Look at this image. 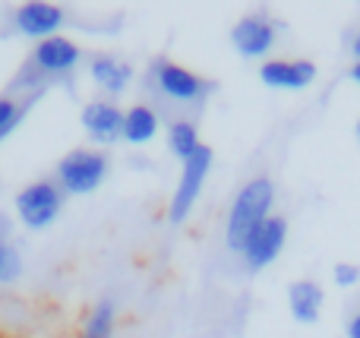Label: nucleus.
<instances>
[{"instance_id": "nucleus-3", "label": "nucleus", "mask_w": 360, "mask_h": 338, "mask_svg": "<svg viewBox=\"0 0 360 338\" xmlns=\"http://www.w3.org/2000/svg\"><path fill=\"white\" fill-rule=\"evenodd\" d=\"M149 89L158 95V98L168 101V105L193 108V105L209 98L212 82L205 79V76L193 73V70L184 67V63L158 57V60L149 63Z\"/></svg>"}, {"instance_id": "nucleus-9", "label": "nucleus", "mask_w": 360, "mask_h": 338, "mask_svg": "<svg viewBox=\"0 0 360 338\" xmlns=\"http://www.w3.org/2000/svg\"><path fill=\"white\" fill-rule=\"evenodd\" d=\"M79 126L95 145L124 143V108L108 98H92L82 105Z\"/></svg>"}, {"instance_id": "nucleus-10", "label": "nucleus", "mask_w": 360, "mask_h": 338, "mask_svg": "<svg viewBox=\"0 0 360 338\" xmlns=\"http://www.w3.org/2000/svg\"><path fill=\"white\" fill-rule=\"evenodd\" d=\"M259 82L269 89H285V92H300L316 82L319 70L313 60L304 57H269L259 63Z\"/></svg>"}, {"instance_id": "nucleus-7", "label": "nucleus", "mask_w": 360, "mask_h": 338, "mask_svg": "<svg viewBox=\"0 0 360 338\" xmlns=\"http://www.w3.org/2000/svg\"><path fill=\"white\" fill-rule=\"evenodd\" d=\"M285 244H288V219L272 215V219L262 221V225L247 238V244H243L240 259H243V266H247V272L269 269V266L281 256Z\"/></svg>"}, {"instance_id": "nucleus-15", "label": "nucleus", "mask_w": 360, "mask_h": 338, "mask_svg": "<svg viewBox=\"0 0 360 338\" xmlns=\"http://www.w3.org/2000/svg\"><path fill=\"white\" fill-rule=\"evenodd\" d=\"M41 98V92H32V95H0V143L22 124V117L32 111V105Z\"/></svg>"}, {"instance_id": "nucleus-21", "label": "nucleus", "mask_w": 360, "mask_h": 338, "mask_svg": "<svg viewBox=\"0 0 360 338\" xmlns=\"http://www.w3.org/2000/svg\"><path fill=\"white\" fill-rule=\"evenodd\" d=\"M348 51H351V57H354V63H357L360 60V29L354 32V38H351V48Z\"/></svg>"}, {"instance_id": "nucleus-14", "label": "nucleus", "mask_w": 360, "mask_h": 338, "mask_svg": "<svg viewBox=\"0 0 360 338\" xmlns=\"http://www.w3.org/2000/svg\"><path fill=\"white\" fill-rule=\"evenodd\" d=\"M162 133V114L152 105L139 101L124 111V143L130 145H149Z\"/></svg>"}, {"instance_id": "nucleus-5", "label": "nucleus", "mask_w": 360, "mask_h": 338, "mask_svg": "<svg viewBox=\"0 0 360 338\" xmlns=\"http://www.w3.org/2000/svg\"><path fill=\"white\" fill-rule=\"evenodd\" d=\"M212 164H215V152L209 145H199L186 162H180V177L174 183V193L168 200V221L171 225H184L193 215L199 196L205 190V181L212 174Z\"/></svg>"}, {"instance_id": "nucleus-22", "label": "nucleus", "mask_w": 360, "mask_h": 338, "mask_svg": "<svg viewBox=\"0 0 360 338\" xmlns=\"http://www.w3.org/2000/svg\"><path fill=\"white\" fill-rule=\"evenodd\" d=\"M348 76H351V79H354V82H357V86H360V60H357V63H354V67H351V70H348Z\"/></svg>"}, {"instance_id": "nucleus-16", "label": "nucleus", "mask_w": 360, "mask_h": 338, "mask_svg": "<svg viewBox=\"0 0 360 338\" xmlns=\"http://www.w3.org/2000/svg\"><path fill=\"white\" fill-rule=\"evenodd\" d=\"M199 133H196V124L186 117H177L168 124V149L171 155L177 158V162H186V158L193 155V152L199 149Z\"/></svg>"}, {"instance_id": "nucleus-4", "label": "nucleus", "mask_w": 360, "mask_h": 338, "mask_svg": "<svg viewBox=\"0 0 360 338\" xmlns=\"http://www.w3.org/2000/svg\"><path fill=\"white\" fill-rule=\"evenodd\" d=\"M111 174V158L101 149H70L57 162L54 181L63 196H89L101 187Z\"/></svg>"}, {"instance_id": "nucleus-13", "label": "nucleus", "mask_w": 360, "mask_h": 338, "mask_svg": "<svg viewBox=\"0 0 360 338\" xmlns=\"http://www.w3.org/2000/svg\"><path fill=\"white\" fill-rule=\"evenodd\" d=\"M89 76H92V82L105 95L117 98V95H124L127 89H130L133 67L127 60H120V57L105 54V51H101V54H92V60H89Z\"/></svg>"}, {"instance_id": "nucleus-20", "label": "nucleus", "mask_w": 360, "mask_h": 338, "mask_svg": "<svg viewBox=\"0 0 360 338\" xmlns=\"http://www.w3.org/2000/svg\"><path fill=\"white\" fill-rule=\"evenodd\" d=\"M345 335L348 338H360V307H354L345 320Z\"/></svg>"}, {"instance_id": "nucleus-18", "label": "nucleus", "mask_w": 360, "mask_h": 338, "mask_svg": "<svg viewBox=\"0 0 360 338\" xmlns=\"http://www.w3.org/2000/svg\"><path fill=\"white\" fill-rule=\"evenodd\" d=\"M22 275V253L10 244L6 234H0V285H10Z\"/></svg>"}, {"instance_id": "nucleus-11", "label": "nucleus", "mask_w": 360, "mask_h": 338, "mask_svg": "<svg viewBox=\"0 0 360 338\" xmlns=\"http://www.w3.org/2000/svg\"><path fill=\"white\" fill-rule=\"evenodd\" d=\"M63 25H67V10L57 4H44V0L22 4V6H16V13H13V29L25 38H35V41L60 35Z\"/></svg>"}, {"instance_id": "nucleus-2", "label": "nucleus", "mask_w": 360, "mask_h": 338, "mask_svg": "<svg viewBox=\"0 0 360 338\" xmlns=\"http://www.w3.org/2000/svg\"><path fill=\"white\" fill-rule=\"evenodd\" d=\"M272 206H275V183L269 177H250L240 190L234 193L228 209V221H224V247L228 253L240 256L247 238L272 219Z\"/></svg>"}, {"instance_id": "nucleus-19", "label": "nucleus", "mask_w": 360, "mask_h": 338, "mask_svg": "<svg viewBox=\"0 0 360 338\" xmlns=\"http://www.w3.org/2000/svg\"><path fill=\"white\" fill-rule=\"evenodd\" d=\"M332 282L338 288H357L360 285V266L357 263H335L332 266Z\"/></svg>"}, {"instance_id": "nucleus-8", "label": "nucleus", "mask_w": 360, "mask_h": 338, "mask_svg": "<svg viewBox=\"0 0 360 338\" xmlns=\"http://www.w3.org/2000/svg\"><path fill=\"white\" fill-rule=\"evenodd\" d=\"M278 41V22L269 19L266 13H247L243 19H237L231 29V44L243 60H259L269 57V51Z\"/></svg>"}, {"instance_id": "nucleus-12", "label": "nucleus", "mask_w": 360, "mask_h": 338, "mask_svg": "<svg viewBox=\"0 0 360 338\" xmlns=\"http://www.w3.org/2000/svg\"><path fill=\"white\" fill-rule=\"evenodd\" d=\"M326 291L316 278H297L288 285V313L294 316V323L300 326H313L323 316Z\"/></svg>"}, {"instance_id": "nucleus-6", "label": "nucleus", "mask_w": 360, "mask_h": 338, "mask_svg": "<svg viewBox=\"0 0 360 338\" xmlns=\"http://www.w3.org/2000/svg\"><path fill=\"white\" fill-rule=\"evenodd\" d=\"M63 190L57 187L54 177H41V181L25 183L22 190L13 200V209H16V219L22 228L29 231H44L51 228L63 212Z\"/></svg>"}, {"instance_id": "nucleus-23", "label": "nucleus", "mask_w": 360, "mask_h": 338, "mask_svg": "<svg viewBox=\"0 0 360 338\" xmlns=\"http://www.w3.org/2000/svg\"><path fill=\"white\" fill-rule=\"evenodd\" d=\"M354 136H357V143H360V117H357V124H354Z\"/></svg>"}, {"instance_id": "nucleus-1", "label": "nucleus", "mask_w": 360, "mask_h": 338, "mask_svg": "<svg viewBox=\"0 0 360 338\" xmlns=\"http://www.w3.org/2000/svg\"><path fill=\"white\" fill-rule=\"evenodd\" d=\"M82 63V48L67 35H54L35 41V48L29 51L22 70L16 73L10 92L13 95H32V92H44V82H54L70 76L76 67Z\"/></svg>"}, {"instance_id": "nucleus-17", "label": "nucleus", "mask_w": 360, "mask_h": 338, "mask_svg": "<svg viewBox=\"0 0 360 338\" xmlns=\"http://www.w3.org/2000/svg\"><path fill=\"white\" fill-rule=\"evenodd\" d=\"M114 329H117V307L111 297H105L92 307L79 338H114Z\"/></svg>"}]
</instances>
